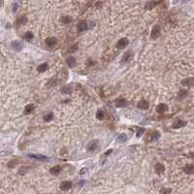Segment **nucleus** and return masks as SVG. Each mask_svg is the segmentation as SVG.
I'll list each match as a JSON object with an SVG mask.
<instances>
[{
  "label": "nucleus",
  "mask_w": 194,
  "mask_h": 194,
  "mask_svg": "<svg viewBox=\"0 0 194 194\" xmlns=\"http://www.w3.org/2000/svg\"><path fill=\"white\" fill-rule=\"evenodd\" d=\"M93 26H94V22H93L81 21V22H79V23L77 24V30L79 32H84V31H86V30L90 29Z\"/></svg>",
  "instance_id": "1"
},
{
  "label": "nucleus",
  "mask_w": 194,
  "mask_h": 194,
  "mask_svg": "<svg viewBox=\"0 0 194 194\" xmlns=\"http://www.w3.org/2000/svg\"><path fill=\"white\" fill-rule=\"evenodd\" d=\"M98 146H99V141L94 139V140H92V141H90V142L88 144L86 150H88V151H95V150L98 149Z\"/></svg>",
  "instance_id": "2"
},
{
  "label": "nucleus",
  "mask_w": 194,
  "mask_h": 194,
  "mask_svg": "<svg viewBox=\"0 0 194 194\" xmlns=\"http://www.w3.org/2000/svg\"><path fill=\"white\" fill-rule=\"evenodd\" d=\"M133 56H134L133 51H132L131 50H129V51H127L126 52H124V55H122V57H121V62L122 63L129 62V61L133 58Z\"/></svg>",
  "instance_id": "3"
},
{
  "label": "nucleus",
  "mask_w": 194,
  "mask_h": 194,
  "mask_svg": "<svg viewBox=\"0 0 194 194\" xmlns=\"http://www.w3.org/2000/svg\"><path fill=\"white\" fill-rule=\"evenodd\" d=\"M11 47L13 50L15 51H22V48H23V43L19 40H15L11 43Z\"/></svg>",
  "instance_id": "4"
},
{
  "label": "nucleus",
  "mask_w": 194,
  "mask_h": 194,
  "mask_svg": "<svg viewBox=\"0 0 194 194\" xmlns=\"http://www.w3.org/2000/svg\"><path fill=\"white\" fill-rule=\"evenodd\" d=\"M159 35H160V27H159V25H154L152 27V29H151L150 38L155 40V39H157Z\"/></svg>",
  "instance_id": "5"
},
{
  "label": "nucleus",
  "mask_w": 194,
  "mask_h": 194,
  "mask_svg": "<svg viewBox=\"0 0 194 194\" xmlns=\"http://www.w3.org/2000/svg\"><path fill=\"white\" fill-rule=\"evenodd\" d=\"M28 157L33 158V159H36V160H40V161H47L49 160V158L45 155H42V154H38V153H28Z\"/></svg>",
  "instance_id": "6"
},
{
  "label": "nucleus",
  "mask_w": 194,
  "mask_h": 194,
  "mask_svg": "<svg viewBox=\"0 0 194 194\" xmlns=\"http://www.w3.org/2000/svg\"><path fill=\"white\" fill-rule=\"evenodd\" d=\"M129 44V40L127 38H121L118 40L117 43V49H124L125 47H127Z\"/></svg>",
  "instance_id": "7"
},
{
  "label": "nucleus",
  "mask_w": 194,
  "mask_h": 194,
  "mask_svg": "<svg viewBox=\"0 0 194 194\" xmlns=\"http://www.w3.org/2000/svg\"><path fill=\"white\" fill-rule=\"evenodd\" d=\"M127 104H128V102H127V100L124 98L116 99V101H115V105H116V107H117V108H123V107H126L127 106Z\"/></svg>",
  "instance_id": "8"
},
{
  "label": "nucleus",
  "mask_w": 194,
  "mask_h": 194,
  "mask_svg": "<svg viewBox=\"0 0 194 194\" xmlns=\"http://www.w3.org/2000/svg\"><path fill=\"white\" fill-rule=\"evenodd\" d=\"M137 107L141 109V110H148L149 107H150V103L149 101H146L145 99H142L141 101H139V103L137 104Z\"/></svg>",
  "instance_id": "9"
},
{
  "label": "nucleus",
  "mask_w": 194,
  "mask_h": 194,
  "mask_svg": "<svg viewBox=\"0 0 194 194\" xmlns=\"http://www.w3.org/2000/svg\"><path fill=\"white\" fill-rule=\"evenodd\" d=\"M72 182L70 180H64L62 183H60V189L63 191H66V190H69L70 188L72 187Z\"/></svg>",
  "instance_id": "10"
},
{
  "label": "nucleus",
  "mask_w": 194,
  "mask_h": 194,
  "mask_svg": "<svg viewBox=\"0 0 194 194\" xmlns=\"http://www.w3.org/2000/svg\"><path fill=\"white\" fill-rule=\"evenodd\" d=\"M154 171H155V173L156 174H158V175H161V174H163L165 171V167L164 165L162 164V163H156L155 164V166H154Z\"/></svg>",
  "instance_id": "11"
},
{
  "label": "nucleus",
  "mask_w": 194,
  "mask_h": 194,
  "mask_svg": "<svg viewBox=\"0 0 194 194\" xmlns=\"http://www.w3.org/2000/svg\"><path fill=\"white\" fill-rule=\"evenodd\" d=\"M56 38L55 37H48L46 40H45V44L47 45L48 47H53L55 44H56Z\"/></svg>",
  "instance_id": "12"
},
{
  "label": "nucleus",
  "mask_w": 194,
  "mask_h": 194,
  "mask_svg": "<svg viewBox=\"0 0 194 194\" xmlns=\"http://www.w3.org/2000/svg\"><path fill=\"white\" fill-rule=\"evenodd\" d=\"M183 172L187 174V175H191V174H194V165L192 164H188L186 166L183 167Z\"/></svg>",
  "instance_id": "13"
},
{
  "label": "nucleus",
  "mask_w": 194,
  "mask_h": 194,
  "mask_svg": "<svg viewBox=\"0 0 194 194\" xmlns=\"http://www.w3.org/2000/svg\"><path fill=\"white\" fill-rule=\"evenodd\" d=\"M66 63H67V65L69 66L70 68H73L74 66L76 65V59H75L74 56L70 55V56H68L66 58Z\"/></svg>",
  "instance_id": "14"
},
{
  "label": "nucleus",
  "mask_w": 194,
  "mask_h": 194,
  "mask_svg": "<svg viewBox=\"0 0 194 194\" xmlns=\"http://www.w3.org/2000/svg\"><path fill=\"white\" fill-rule=\"evenodd\" d=\"M167 110H168V106H167L166 104H163V103H161V104L157 105V107H156V112H157V113H165Z\"/></svg>",
  "instance_id": "15"
},
{
  "label": "nucleus",
  "mask_w": 194,
  "mask_h": 194,
  "mask_svg": "<svg viewBox=\"0 0 194 194\" xmlns=\"http://www.w3.org/2000/svg\"><path fill=\"white\" fill-rule=\"evenodd\" d=\"M60 172H61V167L58 166V165L53 166L52 168L50 169V173H51V175H53V176H57Z\"/></svg>",
  "instance_id": "16"
},
{
  "label": "nucleus",
  "mask_w": 194,
  "mask_h": 194,
  "mask_svg": "<svg viewBox=\"0 0 194 194\" xmlns=\"http://www.w3.org/2000/svg\"><path fill=\"white\" fill-rule=\"evenodd\" d=\"M48 69H49V64L47 62L42 63V64H40V65L37 67V71H38L39 73H44V72H46Z\"/></svg>",
  "instance_id": "17"
},
{
  "label": "nucleus",
  "mask_w": 194,
  "mask_h": 194,
  "mask_svg": "<svg viewBox=\"0 0 194 194\" xmlns=\"http://www.w3.org/2000/svg\"><path fill=\"white\" fill-rule=\"evenodd\" d=\"M26 22H27V18H26L25 16H21V17H18L17 18V24H18V25L25 24Z\"/></svg>",
  "instance_id": "18"
},
{
  "label": "nucleus",
  "mask_w": 194,
  "mask_h": 194,
  "mask_svg": "<svg viewBox=\"0 0 194 194\" xmlns=\"http://www.w3.org/2000/svg\"><path fill=\"white\" fill-rule=\"evenodd\" d=\"M185 125V122L183 121H177L174 124H173V128L175 129H178V128H180V127H183V126H184Z\"/></svg>",
  "instance_id": "19"
},
{
  "label": "nucleus",
  "mask_w": 194,
  "mask_h": 194,
  "mask_svg": "<svg viewBox=\"0 0 194 194\" xmlns=\"http://www.w3.org/2000/svg\"><path fill=\"white\" fill-rule=\"evenodd\" d=\"M34 111V105L33 104H29L24 108V115H29Z\"/></svg>",
  "instance_id": "20"
},
{
  "label": "nucleus",
  "mask_w": 194,
  "mask_h": 194,
  "mask_svg": "<svg viewBox=\"0 0 194 194\" xmlns=\"http://www.w3.org/2000/svg\"><path fill=\"white\" fill-rule=\"evenodd\" d=\"M127 136L125 135L124 133H122V134H121V135H118V137L117 138V141L118 142V143H125L126 141H127Z\"/></svg>",
  "instance_id": "21"
},
{
  "label": "nucleus",
  "mask_w": 194,
  "mask_h": 194,
  "mask_svg": "<svg viewBox=\"0 0 194 194\" xmlns=\"http://www.w3.org/2000/svg\"><path fill=\"white\" fill-rule=\"evenodd\" d=\"M33 37H34V35H33L32 32H30V31H27V32L23 35V39L26 41H28V42H30V41H32Z\"/></svg>",
  "instance_id": "22"
},
{
  "label": "nucleus",
  "mask_w": 194,
  "mask_h": 194,
  "mask_svg": "<svg viewBox=\"0 0 194 194\" xmlns=\"http://www.w3.org/2000/svg\"><path fill=\"white\" fill-rule=\"evenodd\" d=\"M57 83H58V80L55 79V78H52V79H51V80L47 83V86H48V88H50V86H55V85L57 84Z\"/></svg>",
  "instance_id": "23"
},
{
  "label": "nucleus",
  "mask_w": 194,
  "mask_h": 194,
  "mask_svg": "<svg viewBox=\"0 0 194 194\" xmlns=\"http://www.w3.org/2000/svg\"><path fill=\"white\" fill-rule=\"evenodd\" d=\"M71 22H72V18L70 16H63L61 18V22L64 23V24H68Z\"/></svg>",
  "instance_id": "24"
},
{
  "label": "nucleus",
  "mask_w": 194,
  "mask_h": 194,
  "mask_svg": "<svg viewBox=\"0 0 194 194\" xmlns=\"http://www.w3.org/2000/svg\"><path fill=\"white\" fill-rule=\"evenodd\" d=\"M96 117H97L98 119H100V121L104 119V117H105V113H104V111L101 110V109L97 111V113H96Z\"/></svg>",
  "instance_id": "25"
},
{
  "label": "nucleus",
  "mask_w": 194,
  "mask_h": 194,
  "mask_svg": "<svg viewBox=\"0 0 194 194\" xmlns=\"http://www.w3.org/2000/svg\"><path fill=\"white\" fill-rule=\"evenodd\" d=\"M61 91H62V93H64V94H70V93L72 92V88H71L70 85H65V86L61 89Z\"/></svg>",
  "instance_id": "26"
},
{
  "label": "nucleus",
  "mask_w": 194,
  "mask_h": 194,
  "mask_svg": "<svg viewBox=\"0 0 194 194\" xmlns=\"http://www.w3.org/2000/svg\"><path fill=\"white\" fill-rule=\"evenodd\" d=\"M159 137H160V135H159V133L157 131H153L150 134V140L151 141H156V140H158Z\"/></svg>",
  "instance_id": "27"
},
{
  "label": "nucleus",
  "mask_w": 194,
  "mask_h": 194,
  "mask_svg": "<svg viewBox=\"0 0 194 194\" xmlns=\"http://www.w3.org/2000/svg\"><path fill=\"white\" fill-rule=\"evenodd\" d=\"M158 2H152V1H150V2H148L146 5V9H148V10H150V9H152V8L155 6V5H157Z\"/></svg>",
  "instance_id": "28"
},
{
  "label": "nucleus",
  "mask_w": 194,
  "mask_h": 194,
  "mask_svg": "<svg viewBox=\"0 0 194 194\" xmlns=\"http://www.w3.org/2000/svg\"><path fill=\"white\" fill-rule=\"evenodd\" d=\"M51 119H53V113H49L48 115H46L44 117V121H47V122L51 121Z\"/></svg>",
  "instance_id": "29"
},
{
  "label": "nucleus",
  "mask_w": 194,
  "mask_h": 194,
  "mask_svg": "<svg viewBox=\"0 0 194 194\" xmlns=\"http://www.w3.org/2000/svg\"><path fill=\"white\" fill-rule=\"evenodd\" d=\"M171 192H172V189L168 187H164L160 190V194H171Z\"/></svg>",
  "instance_id": "30"
},
{
  "label": "nucleus",
  "mask_w": 194,
  "mask_h": 194,
  "mask_svg": "<svg viewBox=\"0 0 194 194\" xmlns=\"http://www.w3.org/2000/svg\"><path fill=\"white\" fill-rule=\"evenodd\" d=\"M17 162H18L17 159H15V160H11V161L8 163V167H9V168H14L16 165H17Z\"/></svg>",
  "instance_id": "31"
},
{
  "label": "nucleus",
  "mask_w": 194,
  "mask_h": 194,
  "mask_svg": "<svg viewBox=\"0 0 194 194\" xmlns=\"http://www.w3.org/2000/svg\"><path fill=\"white\" fill-rule=\"evenodd\" d=\"M145 128H139L138 129V131H137V134H136V136L139 138V137H141V136L143 135V134H145Z\"/></svg>",
  "instance_id": "32"
},
{
  "label": "nucleus",
  "mask_w": 194,
  "mask_h": 194,
  "mask_svg": "<svg viewBox=\"0 0 194 194\" xmlns=\"http://www.w3.org/2000/svg\"><path fill=\"white\" fill-rule=\"evenodd\" d=\"M77 50H78V44H75V45H73V46H71V48L69 49V51L71 53H73V52H75Z\"/></svg>",
  "instance_id": "33"
},
{
  "label": "nucleus",
  "mask_w": 194,
  "mask_h": 194,
  "mask_svg": "<svg viewBox=\"0 0 194 194\" xmlns=\"http://www.w3.org/2000/svg\"><path fill=\"white\" fill-rule=\"evenodd\" d=\"M28 170V168L27 167H22V168L19 169V174H22V175H23V174H25L26 173V171Z\"/></svg>",
  "instance_id": "34"
},
{
  "label": "nucleus",
  "mask_w": 194,
  "mask_h": 194,
  "mask_svg": "<svg viewBox=\"0 0 194 194\" xmlns=\"http://www.w3.org/2000/svg\"><path fill=\"white\" fill-rule=\"evenodd\" d=\"M18 3L13 4V9H12V11L14 12V13H16V12L18 11Z\"/></svg>",
  "instance_id": "35"
},
{
  "label": "nucleus",
  "mask_w": 194,
  "mask_h": 194,
  "mask_svg": "<svg viewBox=\"0 0 194 194\" xmlns=\"http://www.w3.org/2000/svg\"><path fill=\"white\" fill-rule=\"evenodd\" d=\"M184 96H186V90H180L179 91V97L183 98Z\"/></svg>",
  "instance_id": "36"
},
{
  "label": "nucleus",
  "mask_w": 194,
  "mask_h": 194,
  "mask_svg": "<svg viewBox=\"0 0 194 194\" xmlns=\"http://www.w3.org/2000/svg\"><path fill=\"white\" fill-rule=\"evenodd\" d=\"M86 172H88V169H86V168H82L81 171H80V175H84Z\"/></svg>",
  "instance_id": "37"
},
{
  "label": "nucleus",
  "mask_w": 194,
  "mask_h": 194,
  "mask_svg": "<svg viewBox=\"0 0 194 194\" xmlns=\"http://www.w3.org/2000/svg\"><path fill=\"white\" fill-rule=\"evenodd\" d=\"M112 152H113V150H112V149H111V150H107L106 152H105V153H104V155H105V156H108V155H109V154H111V153H112Z\"/></svg>",
  "instance_id": "38"
},
{
  "label": "nucleus",
  "mask_w": 194,
  "mask_h": 194,
  "mask_svg": "<svg viewBox=\"0 0 194 194\" xmlns=\"http://www.w3.org/2000/svg\"><path fill=\"white\" fill-rule=\"evenodd\" d=\"M84 180H81L80 183H79V186H82V185H84Z\"/></svg>",
  "instance_id": "39"
},
{
  "label": "nucleus",
  "mask_w": 194,
  "mask_h": 194,
  "mask_svg": "<svg viewBox=\"0 0 194 194\" xmlns=\"http://www.w3.org/2000/svg\"><path fill=\"white\" fill-rule=\"evenodd\" d=\"M101 5H102V2H99V3L97 2V3H96V7H100Z\"/></svg>",
  "instance_id": "40"
}]
</instances>
